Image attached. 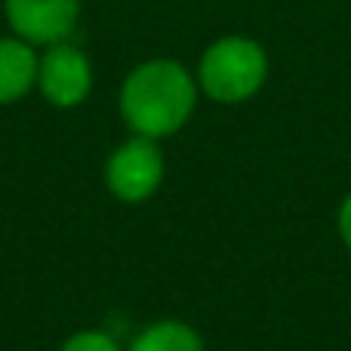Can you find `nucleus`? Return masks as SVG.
I'll return each instance as SVG.
<instances>
[{
  "label": "nucleus",
  "mask_w": 351,
  "mask_h": 351,
  "mask_svg": "<svg viewBox=\"0 0 351 351\" xmlns=\"http://www.w3.org/2000/svg\"><path fill=\"white\" fill-rule=\"evenodd\" d=\"M197 77L173 59H152L136 65L127 74L117 96L121 117L133 136L145 139H170L197 108Z\"/></svg>",
  "instance_id": "nucleus-1"
},
{
  "label": "nucleus",
  "mask_w": 351,
  "mask_h": 351,
  "mask_svg": "<svg viewBox=\"0 0 351 351\" xmlns=\"http://www.w3.org/2000/svg\"><path fill=\"white\" fill-rule=\"evenodd\" d=\"M268 80V56L253 37H219L206 47L197 65V86L219 105L253 99Z\"/></svg>",
  "instance_id": "nucleus-2"
},
{
  "label": "nucleus",
  "mask_w": 351,
  "mask_h": 351,
  "mask_svg": "<svg viewBox=\"0 0 351 351\" xmlns=\"http://www.w3.org/2000/svg\"><path fill=\"white\" fill-rule=\"evenodd\" d=\"M167 176L164 152L154 139L145 136H130L127 142L108 154L105 164V188L121 204H145L160 191Z\"/></svg>",
  "instance_id": "nucleus-3"
},
{
  "label": "nucleus",
  "mask_w": 351,
  "mask_h": 351,
  "mask_svg": "<svg viewBox=\"0 0 351 351\" xmlns=\"http://www.w3.org/2000/svg\"><path fill=\"white\" fill-rule=\"evenodd\" d=\"M37 86L53 108H77L93 93V65L84 49L62 40L37 62Z\"/></svg>",
  "instance_id": "nucleus-4"
},
{
  "label": "nucleus",
  "mask_w": 351,
  "mask_h": 351,
  "mask_svg": "<svg viewBox=\"0 0 351 351\" xmlns=\"http://www.w3.org/2000/svg\"><path fill=\"white\" fill-rule=\"evenodd\" d=\"M10 28L19 40L53 47L71 34L80 12V0H3Z\"/></svg>",
  "instance_id": "nucleus-5"
},
{
  "label": "nucleus",
  "mask_w": 351,
  "mask_h": 351,
  "mask_svg": "<svg viewBox=\"0 0 351 351\" xmlns=\"http://www.w3.org/2000/svg\"><path fill=\"white\" fill-rule=\"evenodd\" d=\"M37 53L19 37H0V105H12L37 84Z\"/></svg>",
  "instance_id": "nucleus-6"
},
{
  "label": "nucleus",
  "mask_w": 351,
  "mask_h": 351,
  "mask_svg": "<svg viewBox=\"0 0 351 351\" xmlns=\"http://www.w3.org/2000/svg\"><path fill=\"white\" fill-rule=\"evenodd\" d=\"M127 351H206V342L191 324L179 317H160L145 324Z\"/></svg>",
  "instance_id": "nucleus-7"
},
{
  "label": "nucleus",
  "mask_w": 351,
  "mask_h": 351,
  "mask_svg": "<svg viewBox=\"0 0 351 351\" xmlns=\"http://www.w3.org/2000/svg\"><path fill=\"white\" fill-rule=\"evenodd\" d=\"M59 351H123V346L117 342L114 333L102 327H86L71 333L65 342L59 346Z\"/></svg>",
  "instance_id": "nucleus-8"
},
{
  "label": "nucleus",
  "mask_w": 351,
  "mask_h": 351,
  "mask_svg": "<svg viewBox=\"0 0 351 351\" xmlns=\"http://www.w3.org/2000/svg\"><path fill=\"white\" fill-rule=\"evenodd\" d=\"M336 231H339L342 247L351 253V191L342 197L339 210H336Z\"/></svg>",
  "instance_id": "nucleus-9"
}]
</instances>
